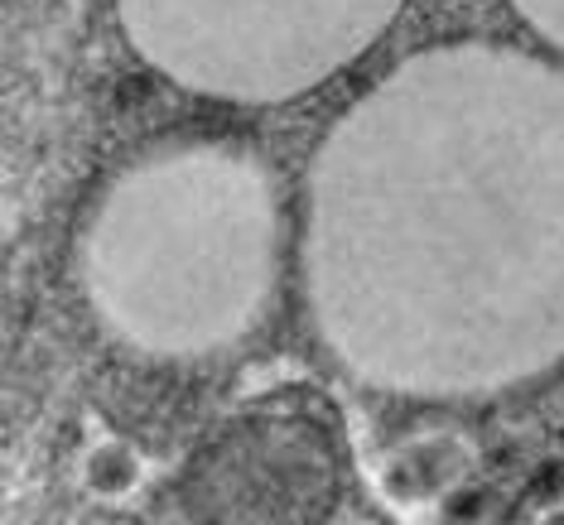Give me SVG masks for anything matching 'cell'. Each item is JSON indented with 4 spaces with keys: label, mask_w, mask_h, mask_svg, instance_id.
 Masks as SVG:
<instances>
[{
    "label": "cell",
    "mask_w": 564,
    "mask_h": 525,
    "mask_svg": "<svg viewBox=\"0 0 564 525\" xmlns=\"http://www.w3.org/2000/svg\"><path fill=\"white\" fill-rule=\"evenodd\" d=\"M550 10H555V30L564 34V0H555V6H550Z\"/></svg>",
    "instance_id": "6da1fadb"
}]
</instances>
